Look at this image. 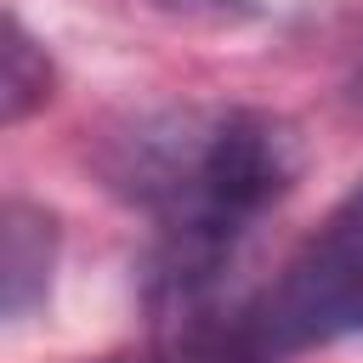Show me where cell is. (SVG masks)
Instances as JSON below:
<instances>
[{
  "label": "cell",
  "mask_w": 363,
  "mask_h": 363,
  "mask_svg": "<svg viewBox=\"0 0 363 363\" xmlns=\"http://www.w3.org/2000/svg\"><path fill=\"white\" fill-rule=\"evenodd\" d=\"M91 170L153 221L142 301L159 329H187L244 301L233 278L255 227L306 176V136L250 102H153L91 136Z\"/></svg>",
  "instance_id": "1"
},
{
  "label": "cell",
  "mask_w": 363,
  "mask_h": 363,
  "mask_svg": "<svg viewBox=\"0 0 363 363\" xmlns=\"http://www.w3.org/2000/svg\"><path fill=\"white\" fill-rule=\"evenodd\" d=\"M250 323L284 363L363 329V182L295 244L267 289L250 295Z\"/></svg>",
  "instance_id": "2"
},
{
  "label": "cell",
  "mask_w": 363,
  "mask_h": 363,
  "mask_svg": "<svg viewBox=\"0 0 363 363\" xmlns=\"http://www.w3.org/2000/svg\"><path fill=\"white\" fill-rule=\"evenodd\" d=\"M57 278V216L23 193L0 210V312L6 323H23L45 306Z\"/></svg>",
  "instance_id": "3"
},
{
  "label": "cell",
  "mask_w": 363,
  "mask_h": 363,
  "mask_svg": "<svg viewBox=\"0 0 363 363\" xmlns=\"http://www.w3.org/2000/svg\"><path fill=\"white\" fill-rule=\"evenodd\" d=\"M51 96H57V62H51V51L28 34V23L17 11H6V34H0V125L17 130Z\"/></svg>",
  "instance_id": "4"
},
{
  "label": "cell",
  "mask_w": 363,
  "mask_h": 363,
  "mask_svg": "<svg viewBox=\"0 0 363 363\" xmlns=\"http://www.w3.org/2000/svg\"><path fill=\"white\" fill-rule=\"evenodd\" d=\"M176 23H199V28H238V23H255L261 6L255 0H142Z\"/></svg>",
  "instance_id": "5"
}]
</instances>
